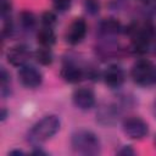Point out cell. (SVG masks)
<instances>
[{
    "mask_svg": "<svg viewBox=\"0 0 156 156\" xmlns=\"http://www.w3.org/2000/svg\"><path fill=\"white\" fill-rule=\"evenodd\" d=\"M60 129V119L54 115H49L38 121L28 133V141L39 145L52 138Z\"/></svg>",
    "mask_w": 156,
    "mask_h": 156,
    "instance_id": "obj_1",
    "label": "cell"
},
{
    "mask_svg": "<svg viewBox=\"0 0 156 156\" xmlns=\"http://www.w3.org/2000/svg\"><path fill=\"white\" fill-rule=\"evenodd\" d=\"M72 147L76 152L82 155H98L101 151L99 138L90 130H78L72 135Z\"/></svg>",
    "mask_w": 156,
    "mask_h": 156,
    "instance_id": "obj_2",
    "label": "cell"
},
{
    "mask_svg": "<svg viewBox=\"0 0 156 156\" xmlns=\"http://www.w3.org/2000/svg\"><path fill=\"white\" fill-rule=\"evenodd\" d=\"M130 76L138 85L151 87L156 84V65L147 60H139L134 63Z\"/></svg>",
    "mask_w": 156,
    "mask_h": 156,
    "instance_id": "obj_3",
    "label": "cell"
},
{
    "mask_svg": "<svg viewBox=\"0 0 156 156\" xmlns=\"http://www.w3.org/2000/svg\"><path fill=\"white\" fill-rule=\"evenodd\" d=\"M123 132L130 139H143L146 136L149 128L145 121L139 117H129L123 122Z\"/></svg>",
    "mask_w": 156,
    "mask_h": 156,
    "instance_id": "obj_4",
    "label": "cell"
},
{
    "mask_svg": "<svg viewBox=\"0 0 156 156\" xmlns=\"http://www.w3.org/2000/svg\"><path fill=\"white\" fill-rule=\"evenodd\" d=\"M18 79L22 83L23 87L34 89V88H38L41 84V82H43V74L35 67L29 66V65H24V66L20 67Z\"/></svg>",
    "mask_w": 156,
    "mask_h": 156,
    "instance_id": "obj_5",
    "label": "cell"
},
{
    "mask_svg": "<svg viewBox=\"0 0 156 156\" xmlns=\"http://www.w3.org/2000/svg\"><path fill=\"white\" fill-rule=\"evenodd\" d=\"M87 29H88V27H87L85 21H84L83 18H76V20L71 23V26H69V28H68V30H67L66 40H67L69 44H72V45L79 44V43L85 38Z\"/></svg>",
    "mask_w": 156,
    "mask_h": 156,
    "instance_id": "obj_6",
    "label": "cell"
},
{
    "mask_svg": "<svg viewBox=\"0 0 156 156\" xmlns=\"http://www.w3.org/2000/svg\"><path fill=\"white\" fill-rule=\"evenodd\" d=\"M29 57H30V52L28 48L24 45H15L10 48L6 54V58L9 63L16 67H22L27 65V61L29 60Z\"/></svg>",
    "mask_w": 156,
    "mask_h": 156,
    "instance_id": "obj_7",
    "label": "cell"
},
{
    "mask_svg": "<svg viewBox=\"0 0 156 156\" xmlns=\"http://www.w3.org/2000/svg\"><path fill=\"white\" fill-rule=\"evenodd\" d=\"M73 104L79 110H89L95 105V95L88 88H79L73 93Z\"/></svg>",
    "mask_w": 156,
    "mask_h": 156,
    "instance_id": "obj_8",
    "label": "cell"
},
{
    "mask_svg": "<svg viewBox=\"0 0 156 156\" xmlns=\"http://www.w3.org/2000/svg\"><path fill=\"white\" fill-rule=\"evenodd\" d=\"M104 82L106 85H108L110 88H118L123 84L124 82V72L123 69L117 66V65H112V66H108L105 72H104Z\"/></svg>",
    "mask_w": 156,
    "mask_h": 156,
    "instance_id": "obj_9",
    "label": "cell"
},
{
    "mask_svg": "<svg viewBox=\"0 0 156 156\" xmlns=\"http://www.w3.org/2000/svg\"><path fill=\"white\" fill-rule=\"evenodd\" d=\"M62 79L67 83H71V84H76V83H79L83 78H84V73L80 68H78L77 66H73V65H67L65 67H62L61 72H60Z\"/></svg>",
    "mask_w": 156,
    "mask_h": 156,
    "instance_id": "obj_10",
    "label": "cell"
},
{
    "mask_svg": "<svg viewBox=\"0 0 156 156\" xmlns=\"http://www.w3.org/2000/svg\"><path fill=\"white\" fill-rule=\"evenodd\" d=\"M37 40L41 46L45 48H51L55 41H56V35L52 30V28L50 27H43L38 34H37Z\"/></svg>",
    "mask_w": 156,
    "mask_h": 156,
    "instance_id": "obj_11",
    "label": "cell"
},
{
    "mask_svg": "<svg viewBox=\"0 0 156 156\" xmlns=\"http://www.w3.org/2000/svg\"><path fill=\"white\" fill-rule=\"evenodd\" d=\"M100 30L105 34H117L122 30V24L115 18H105L100 23Z\"/></svg>",
    "mask_w": 156,
    "mask_h": 156,
    "instance_id": "obj_12",
    "label": "cell"
},
{
    "mask_svg": "<svg viewBox=\"0 0 156 156\" xmlns=\"http://www.w3.org/2000/svg\"><path fill=\"white\" fill-rule=\"evenodd\" d=\"M34 57L37 60L38 63L43 65V66H49L52 63V52L50 50V48H45V46H41L40 49H38L34 54Z\"/></svg>",
    "mask_w": 156,
    "mask_h": 156,
    "instance_id": "obj_13",
    "label": "cell"
},
{
    "mask_svg": "<svg viewBox=\"0 0 156 156\" xmlns=\"http://www.w3.org/2000/svg\"><path fill=\"white\" fill-rule=\"evenodd\" d=\"M20 22L22 24L23 28L26 29H32L34 26H35V22H37V18L34 16L33 12L26 10V11H22L20 13Z\"/></svg>",
    "mask_w": 156,
    "mask_h": 156,
    "instance_id": "obj_14",
    "label": "cell"
},
{
    "mask_svg": "<svg viewBox=\"0 0 156 156\" xmlns=\"http://www.w3.org/2000/svg\"><path fill=\"white\" fill-rule=\"evenodd\" d=\"M84 9L89 15H96L100 11L99 0H84Z\"/></svg>",
    "mask_w": 156,
    "mask_h": 156,
    "instance_id": "obj_15",
    "label": "cell"
},
{
    "mask_svg": "<svg viewBox=\"0 0 156 156\" xmlns=\"http://www.w3.org/2000/svg\"><path fill=\"white\" fill-rule=\"evenodd\" d=\"M40 20H41V23L44 24V27H50V28H51V27L56 23V16H55V13L51 12V11L44 12V13L41 15Z\"/></svg>",
    "mask_w": 156,
    "mask_h": 156,
    "instance_id": "obj_16",
    "label": "cell"
},
{
    "mask_svg": "<svg viewBox=\"0 0 156 156\" xmlns=\"http://www.w3.org/2000/svg\"><path fill=\"white\" fill-rule=\"evenodd\" d=\"M72 0H52V5L56 11L58 12H66L71 7Z\"/></svg>",
    "mask_w": 156,
    "mask_h": 156,
    "instance_id": "obj_17",
    "label": "cell"
},
{
    "mask_svg": "<svg viewBox=\"0 0 156 156\" xmlns=\"http://www.w3.org/2000/svg\"><path fill=\"white\" fill-rule=\"evenodd\" d=\"M0 9H1V16L2 17H6L7 15H10L11 9H12L10 0H1L0 1Z\"/></svg>",
    "mask_w": 156,
    "mask_h": 156,
    "instance_id": "obj_18",
    "label": "cell"
},
{
    "mask_svg": "<svg viewBox=\"0 0 156 156\" xmlns=\"http://www.w3.org/2000/svg\"><path fill=\"white\" fill-rule=\"evenodd\" d=\"M117 154L118 155H134V150L132 149V146L124 145V146H122V149H119L117 151Z\"/></svg>",
    "mask_w": 156,
    "mask_h": 156,
    "instance_id": "obj_19",
    "label": "cell"
},
{
    "mask_svg": "<svg viewBox=\"0 0 156 156\" xmlns=\"http://www.w3.org/2000/svg\"><path fill=\"white\" fill-rule=\"evenodd\" d=\"M6 116H7V112H6L5 108H2V110H1V121H4V119L6 118Z\"/></svg>",
    "mask_w": 156,
    "mask_h": 156,
    "instance_id": "obj_20",
    "label": "cell"
},
{
    "mask_svg": "<svg viewBox=\"0 0 156 156\" xmlns=\"http://www.w3.org/2000/svg\"><path fill=\"white\" fill-rule=\"evenodd\" d=\"M10 154H11V155H13V154H17V155H22V154H23V151H21V150H12Z\"/></svg>",
    "mask_w": 156,
    "mask_h": 156,
    "instance_id": "obj_21",
    "label": "cell"
},
{
    "mask_svg": "<svg viewBox=\"0 0 156 156\" xmlns=\"http://www.w3.org/2000/svg\"><path fill=\"white\" fill-rule=\"evenodd\" d=\"M154 113H155V116H156V101H155V104H154Z\"/></svg>",
    "mask_w": 156,
    "mask_h": 156,
    "instance_id": "obj_22",
    "label": "cell"
},
{
    "mask_svg": "<svg viewBox=\"0 0 156 156\" xmlns=\"http://www.w3.org/2000/svg\"><path fill=\"white\" fill-rule=\"evenodd\" d=\"M139 1H141V2H145V4H146V2H149L150 0H139Z\"/></svg>",
    "mask_w": 156,
    "mask_h": 156,
    "instance_id": "obj_23",
    "label": "cell"
},
{
    "mask_svg": "<svg viewBox=\"0 0 156 156\" xmlns=\"http://www.w3.org/2000/svg\"><path fill=\"white\" fill-rule=\"evenodd\" d=\"M155 144H156V138H155Z\"/></svg>",
    "mask_w": 156,
    "mask_h": 156,
    "instance_id": "obj_24",
    "label": "cell"
}]
</instances>
